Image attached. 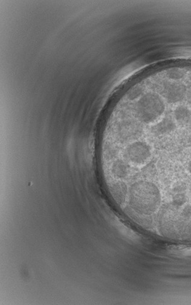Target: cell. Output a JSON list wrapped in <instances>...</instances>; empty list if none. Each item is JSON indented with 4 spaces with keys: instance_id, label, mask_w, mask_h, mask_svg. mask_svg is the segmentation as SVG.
Returning <instances> with one entry per match:
<instances>
[{
    "instance_id": "4",
    "label": "cell",
    "mask_w": 191,
    "mask_h": 305,
    "mask_svg": "<svg viewBox=\"0 0 191 305\" xmlns=\"http://www.w3.org/2000/svg\"><path fill=\"white\" fill-rule=\"evenodd\" d=\"M188 172H189L191 175V161L189 162V164H188Z\"/></svg>"
},
{
    "instance_id": "1",
    "label": "cell",
    "mask_w": 191,
    "mask_h": 305,
    "mask_svg": "<svg viewBox=\"0 0 191 305\" xmlns=\"http://www.w3.org/2000/svg\"><path fill=\"white\" fill-rule=\"evenodd\" d=\"M160 201L161 195L155 185L146 182H138L130 188L129 204L136 212L145 214L155 212Z\"/></svg>"
},
{
    "instance_id": "2",
    "label": "cell",
    "mask_w": 191,
    "mask_h": 305,
    "mask_svg": "<svg viewBox=\"0 0 191 305\" xmlns=\"http://www.w3.org/2000/svg\"><path fill=\"white\" fill-rule=\"evenodd\" d=\"M111 194L115 201L120 205H123L127 200L128 187L124 181L112 182L110 186Z\"/></svg>"
},
{
    "instance_id": "3",
    "label": "cell",
    "mask_w": 191,
    "mask_h": 305,
    "mask_svg": "<svg viewBox=\"0 0 191 305\" xmlns=\"http://www.w3.org/2000/svg\"><path fill=\"white\" fill-rule=\"evenodd\" d=\"M175 120L180 125H187L191 121V109L185 105H179L173 112Z\"/></svg>"
}]
</instances>
